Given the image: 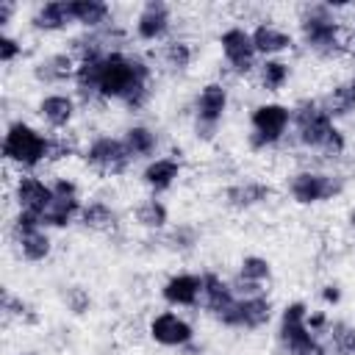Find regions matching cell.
<instances>
[{
    "mask_svg": "<svg viewBox=\"0 0 355 355\" xmlns=\"http://www.w3.org/2000/svg\"><path fill=\"white\" fill-rule=\"evenodd\" d=\"M349 86H352V92H355V75H352V80H349Z\"/></svg>",
    "mask_w": 355,
    "mask_h": 355,
    "instance_id": "60d3db41",
    "label": "cell"
},
{
    "mask_svg": "<svg viewBox=\"0 0 355 355\" xmlns=\"http://www.w3.org/2000/svg\"><path fill=\"white\" fill-rule=\"evenodd\" d=\"M14 200H17V211H31L42 216L53 202V183H44L36 175H19L14 183Z\"/></svg>",
    "mask_w": 355,
    "mask_h": 355,
    "instance_id": "8fae6325",
    "label": "cell"
},
{
    "mask_svg": "<svg viewBox=\"0 0 355 355\" xmlns=\"http://www.w3.org/2000/svg\"><path fill=\"white\" fill-rule=\"evenodd\" d=\"M19 55H22V44H19L14 36L3 33V36H0V64H11V61H17Z\"/></svg>",
    "mask_w": 355,
    "mask_h": 355,
    "instance_id": "d590c367",
    "label": "cell"
},
{
    "mask_svg": "<svg viewBox=\"0 0 355 355\" xmlns=\"http://www.w3.org/2000/svg\"><path fill=\"white\" fill-rule=\"evenodd\" d=\"M225 111H227V89H225V83H205L200 89V94H197V103H194L197 136L214 139Z\"/></svg>",
    "mask_w": 355,
    "mask_h": 355,
    "instance_id": "52a82bcc",
    "label": "cell"
},
{
    "mask_svg": "<svg viewBox=\"0 0 355 355\" xmlns=\"http://www.w3.org/2000/svg\"><path fill=\"white\" fill-rule=\"evenodd\" d=\"M69 22H72L69 0H50V3H42V6L33 11V17H31V25H33L36 31H44V33L64 31Z\"/></svg>",
    "mask_w": 355,
    "mask_h": 355,
    "instance_id": "ac0fdd59",
    "label": "cell"
},
{
    "mask_svg": "<svg viewBox=\"0 0 355 355\" xmlns=\"http://www.w3.org/2000/svg\"><path fill=\"white\" fill-rule=\"evenodd\" d=\"M250 125H252L250 144L255 150H266L286 136V130L291 125V111L283 103H261L252 108Z\"/></svg>",
    "mask_w": 355,
    "mask_h": 355,
    "instance_id": "5b68a950",
    "label": "cell"
},
{
    "mask_svg": "<svg viewBox=\"0 0 355 355\" xmlns=\"http://www.w3.org/2000/svg\"><path fill=\"white\" fill-rule=\"evenodd\" d=\"M72 22L83 25L86 31H100L111 25V6L103 0H69Z\"/></svg>",
    "mask_w": 355,
    "mask_h": 355,
    "instance_id": "e0dca14e",
    "label": "cell"
},
{
    "mask_svg": "<svg viewBox=\"0 0 355 355\" xmlns=\"http://www.w3.org/2000/svg\"><path fill=\"white\" fill-rule=\"evenodd\" d=\"M83 158L100 175H119L133 161L128 144L122 139H116V136H97V139H92V144L86 147Z\"/></svg>",
    "mask_w": 355,
    "mask_h": 355,
    "instance_id": "8992f818",
    "label": "cell"
},
{
    "mask_svg": "<svg viewBox=\"0 0 355 355\" xmlns=\"http://www.w3.org/2000/svg\"><path fill=\"white\" fill-rule=\"evenodd\" d=\"M166 219H169L166 205L161 200H155V197H147V200H141L136 205V222L141 227H147V230H161L166 225Z\"/></svg>",
    "mask_w": 355,
    "mask_h": 355,
    "instance_id": "f1b7e54d",
    "label": "cell"
},
{
    "mask_svg": "<svg viewBox=\"0 0 355 355\" xmlns=\"http://www.w3.org/2000/svg\"><path fill=\"white\" fill-rule=\"evenodd\" d=\"M250 36H252L255 53L263 55V58H275L277 53H286V50L294 47L291 33L283 31V28H277V25H272V22H258V25L250 31Z\"/></svg>",
    "mask_w": 355,
    "mask_h": 355,
    "instance_id": "9a60e30c",
    "label": "cell"
},
{
    "mask_svg": "<svg viewBox=\"0 0 355 355\" xmlns=\"http://www.w3.org/2000/svg\"><path fill=\"white\" fill-rule=\"evenodd\" d=\"M191 58H194V50H191V44H189L186 39H169V42L161 47V61H164V67L172 69V72L189 69Z\"/></svg>",
    "mask_w": 355,
    "mask_h": 355,
    "instance_id": "83f0119b",
    "label": "cell"
},
{
    "mask_svg": "<svg viewBox=\"0 0 355 355\" xmlns=\"http://www.w3.org/2000/svg\"><path fill=\"white\" fill-rule=\"evenodd\" d=\"M14 11H17V6H14L11 0H0V28H6V25L11 22Z\"/></svg>",
    "mask_w": 355,
    "mask_h": 355,
    "instance_id": "74e56055",
    "label": "cell"
},
{
    "mask_svg": "<svg viewBox=\"0 0 355 355\" xmlns=\"http://www.w3.org/2000/svg\"><path fill=\"white\" fill-rule=\"evenodd\" d=\"M172 28V8L164 0H150L136 17V36L141 42H161Z\"/></svg>",
    "mask_w": 355,
    "mask_h": 355,
    "instance_id": "7c38bea8",
    "label": "cell"
},
{
    "mask_svg": "<svg viewBox=\"0 0 355 355\" xmlns=\"http://www.w3.org/2000/svg\"><path fill=\"white\" fill-rule=\"evenodd\" d=\"M180 178V164L178 158H153L144 169H141V180L158 194V191H166L175 180Z\"/></svg>",
    "mask_w": 355,
    "mask_h": 355,
    "instance_id": "44dd1931",
    "label": "cell"
},
{
    "mask_svg": "<svg viewBox=\"0 0 355 355\" xmlns=\"http://www.w3.org/2000/svg\"><path fill=\"white\" fill-rule=\"evenodd\" d=\"M291 122L297 130V141L308 150H319L322 155L333 158L341 155L347 150V139L344 133L336 128L333 116L322 108L319 100H302L294 111H291Z\"/></svg>",
    "mask_w": 355,
    "mask_h": 355,
    "instance_id": "7a4b0ae2",
    "label": "cell"
},
{
    "mask_svg": "<svg viewBox=\"0 0 355 355\" xmlns=\"http://www.w3.org/2000/svg\"><path fill=\"white\" fill-rule=\"evenodd\" d=\"M344 189V180L336 178V175H327V172H313V169H302L291 178L288 183V191L297 202L302 205H313V202H322V200H330L336 197L338 191Z\"/></svg>",
    "mask_w": 355,
    "mask_h": 355,
    "instance_id": "ba28073f",
    "label": "cell"
},
{
    "mask_svg": "<svg viewBox=\"0 0 355 355\" xmlns=\"http://www.w3.org/2000/svg\"><path fill=\"white\" fill-rule=\"evenodd\" d=\"M116 219H119L116 211H114L108 202H103V200L86 202L83 211H80L83 227H86V230H97V233H111V230L116 227Z\"/></svg>",
    "mask_w": 355,
    "mask_h": 355,
    "instance_id": "cb8c5ba5",
    "label": "cell"
},
{
    "mask_svg": "<svg viewBox=\"0 0 355 355\" xmlns=\"http://www.w3.org/2000/svg\"><path fill=\"white\" fill-rule=\"evenodd\" d=\"M39 116L50 128H67L75 116V97L69 94H47L39 100Z\"/></svg>",
    "mask_w": 355,
    "mask_h": 355,
    "instance_id": "d6986e66",
    "label": "cell"
},
{
    "mask_svg": "<svg viewBox=\"0 0 355 355\" xmlns=\"http://www.w3.org/2000/svg\"><path fill=\"white\" fill-rule=\"evenodd\" d=\"M14 244H17V250H19V255L25 261H44L50 255V250H53V239L47 236L44 227L22 233V236H14Z\"/></svg>",
    "mask_w": 355,
    "mask_h": 355,
    "instance_id": "d4e9b609",
    "label": "cell"
},
{
    "mask_svg": "<svg viewBox=\"0 0 355 355\" xmlns=\"http://www.w3.org/2000/svg\"><path fill=\"white\" fill-rule=\"evenodd\" d=\"M3 158L19 169H36L39 164H44L50 158V136H44L33 125L17 119L6 128Z\"/></svg>",
    "mask_w": 355,
    "mask_h": 355,
    "instance_id": "3957f363",
    "label": "cell"
},
{
    "mask_svg": "<svg viewBox=\"0 0 355 355\" xmlns=\"http://www.w3.org/2000/svg\"><path fill=\"white\" fill-rule=\"evenodd\" d=\"M330 341H333V352L336 355H355V327L347 322H333L327 327Z\"/></svg>",
    "mask_w": 355,
    "mask_h": 355,
    "instance_id": "4dcf8cb0",
    "label": "cell"
},
{
    "mask_svg": "<svg viewBox=\"0 0 355 355\" xmlns=\"http://www.w3.org/2000/svg\"><path fill=\"white\" fill-rule=\"evenodd\" d=\"M322 103V108L336 119V116H349L352 111H355V92H352V86L349 83H338V86H333L327 94H324V100H319Z\"/></svg>",
    "mask_w": 355,
    "mask_h": 355,
    "instance_id": "4316f807",
    "label": "cell"
},
{
    "mask_svg": "<svg viewBox=\"0 0 355 355\" xmlns=\"http://www.w3.org/2000/svg\"><path fill=\"white\" fill-rule=\"evenodd\" d=\"M150 338L164 344V347H189L194 341V330H191V324L183 316H178L172 311H164V313L153 316Z\"/></svg>",
    "mask_w": 355,
    "mask_h": 355,
    "instance_id": "4fadbf2b",
    "label": "cell"
},
{
    "mask_svg": "<svg viewBox=\"0 0 355 355\" xmlns=\"http://www.w3.org/2000/svg\"><path fill=\"white\" fill-rule=\"evenodd\" d=\"M122 141L128 144V150H130L133 158H147V155H153L155 147H158V136H155V130H150L147 125H133V128H128L125 136H122Z\"/></svg>",
    "mask_w": 355,
    "mask_h": 355,
    "instance_id": "484cf974",
    "label": "cell"
},
{
    "mask_svg": "<svg viewBox=\"0 0 355 355\" xmlns=\"http://www.w3.org/2000/svg\"><path fill=\"white\" fill-rule=\"evenodd\" d=\"M258 78L266 92H277L288 80V64L280 58H263V64L258 67Z\"/></svg>",
    "mask_w": 355,
    "mask_h": 355,
    "instance_id": "f546056e",
    "label": "cell"
},
{
    "mask_svg": "<svg viewBox=\"0 0 355 355\" xmlns=\"http://www.w3.org/2000/svg\"><path fill=\"white\" fill-rule=\"evenodd\" d=\"M236 300V294H233V288H230V283H225L219 275H214V272H205L202 275V302H205V311L216 319L230 302Z\"/></svg>",
    "mask_w": 355,
    "mask_h": 355,
    "instance_id": "ffe728a7",
    "label": "cell"
},
{
    "mask_svg": "<svg viewBox=\"0 0 355 355\" xmlns=\"http://www.w3.org/2000/svg\"><path fill=\"white\" fill-rule=\"evenodd\" d=\"M75 72H78V58L72 53H50L33 67L39 83H64L69 78L75 80Z\"/></svg>",
    "mask_w": 355,
    "mask_h": 355,
    "instance_id": "2e32d148",
    "label": "cell"
},
{
    "mask_svg": "<svg viewBox=\"0 0 355 355\" xmlns=\"http://www.w3.org/2000/svg\"><path fill=\"white\" fill-rule=\"evenodd\" d=\"M239 277H244V280H250V283H263V280L272 277V266H269V261L261 258V255H247V258L241 261Z\"/></svg>",
    "mask_w": 355,
    "mask_h": 355,
    "instance_id": "1f68e13d",
    "label": "cell"
},
{
    "mask_svg": "<svg viewBox=\"0 0 355 355\" xmlns=\"http://www.w3.org/2000/svg\"><path fill=\"white\" fill-rule=\"evenodd\" d=\"M269 319H272V302L263 294L261 297H236L216 316V322H222L225 327H244V330L263 327Z\"/></svg>",
    "mask_w": 355,
    "mask_h": 355,
    "instance_id": "9c48e42d",
    "label": "cell"
},
{
    "mask_svg": "<svg viewBox=\"0 0 355 355\" xmlns=\"http://www.w3.org/2000/svg\"><path fill=\"white\" fill-rule=\"evenodd\" d=\"M300 39L319 58H336L349 50V39L336 19V8L324 3L302 6L300 11Z\"/></svg>",
    "mask_w": 355,
    "mask_h": 355,
    "instance_id": "6da1fadb",
    "label": "cell"
},
{
    "mask_svg": "<svg viewBox=\"0 0 355 355\" xmlns=\"http://www.w3.org/2000/svg\"><path fill=\"white\" fill-rule=\"evenodd\" d=\"M308 305L305 302H288L280 313L277 341L286 355H327L324 344L316 338V333L308 330Z\"/></svg>",
    "mask_w": 355,
    "mask_h": 355,
    "instance_id": "277c9868",
    "label": "cell"
},
{
    "mask_svg": "<svg viewBox=\"0 0 355 355\" xmlns=\"http://www.w3.org/2000/svg\"><path fill=\"white\" fill-rule=\"evenodd\" d=\"M64 302H67V308H69L72 313H86L89 305H92V297H89L86 288H80V286H69L67 294H64Z\"/></svg>",
    "mask_w": 355,
    "mask_h": 355,
    "instance_id": "836d02e7",
    "label": "cell"
},
{
    "mask_svg": "<svg viewBox=\"0 0 355 355\" xmlns=\"http://www.w3.org/2000/svg\"><path fill=\"white\" fill-rule=\"evenodd\" d=\"M53 194H61V197H78V186L69 180V178H58L53 183Z\"/></svg>",
    "mask_w": 355,
    "mask_h": 355,
    "instance_id": "8d00e7d4",
    "label": "cell"
},
{
    "mask_svg": "<svg viewBox=\"0 0 355 355\" xmlns=\"http://www.w3.org/2000/svg\"><path fill=\"white\" fill-rule=\"evenodd\" d=\"M164 244H166L169 250L186 252V250H191V247L197 244V230L189 227V225H180V227H175V230H169V233L164 236Z\"/></svg>",
    "mask_w": 355,
    "mask_h": 355,
    "instance_id": "d6a6232c",
    "label": "cell"
},
{
    "mask_svg": "<svg viewBox=\"0 0 355 355\" xmlns=\"http://www.w3.org/2000/svg\"><path fill=\"white\" fill-rule=\"evenodd\" d=\"M322 300H324L327 305H338V302H341V288H338V286H324V288H322Z\"/></svg>",
    "mask_w": 355,
    "mask_h": 355,
    "instance_id": "f35d334b",
    "label": "cell"
},
{
    "mask_svg": "<svg viewBox=\"0 0 355 355\" xmlns=\"http://www.w3.org/2000/svg\"><path fill=\"white\" fill-rule=\"evenodd\" d=\"M219 44H222V55L227 61V67L239 75L250 72L255 67V44H252V36L250 31H244L241 25H233L227 28L222 36H219Z\"/></svg>",
    "mask_w": 355,
    "mask_h": 355,
    "instance_id": "30bf717a",
    "label": "cell"
},
{
    "mask_svg": "<svg viewBox=\"0 0 355 355\" xmlns=\"http://www.w3.org/2000/svg\"><path fill=\"white\" fill-rule=\"evenodd\" d=\"M161 297L169 305L178 308H191L202 300V275H191V272H180L172 275L164 286H161Z\"/></svg>",
    "mask_w": 355,
    "mask_h": 355,
    "instance_id": "5bb4252c",
    "label": "cell"
},
{
    "mask_svg": "<svg viewBox=\"0 0 355 355\" xmlns=\"http://www.w3.org/2000/svg\"><path fill=\"white\" fill-rule=\"evenodd\" d=\"M272 197V189L266 183H236V186H227L225 189V202L230 208H252V205H261Z\"/></svg>",
    "mask_w": 355,
    "mask_h": 355,
    "instance_id": "7402d4cb",
    "label": "cell"
},
{
    "mask_svg": "<svg viewBox=\"0 0 355 355\" xmlns=\"http://www.w3.org/2000/svg\"><path fill=\"white\" fill-rule=\"evenodd\" d=\"M83 205L78 197H61V194H53V202L47 205V211L42 214V225L44 227H67L75 216H80Z\"/></svg>",
    "mask_w": 355,
    "mask_h": 355,
    "instance_id": "603a6c76",
    "label": "cell"
},
{
    "mask_svg": "<svg viewBox=\"0 0 355 355\" xmlns=\"http://www.w3.org/2000/svg\"><path fill=\"white\" fill-rule=\"evenodd\" d=\"M75 153V139H69V136H50V158L47 161H64V158H69Z\"/></svg>",
    "mask_w": 355,
    "mask_h": 355,
    "instance_id": "e575fe53",
    "label": "cell"
},
{
    "mask_svg": "<svg viewBox=\"0 0 355 355\" xmlns=\"http://www.w3.org/2000/svg\"><path fill=\"white\" fill-rule=\"evenodd\" d=\"M347 219H349V227H352V230H355V208H352V211H349V216H347Z\"/></svg>",
    "mask_w": 355,
    "mask_h": 355,
    "instance_id": "ab89813d",
    "label": "cell"
}]
</instances>
